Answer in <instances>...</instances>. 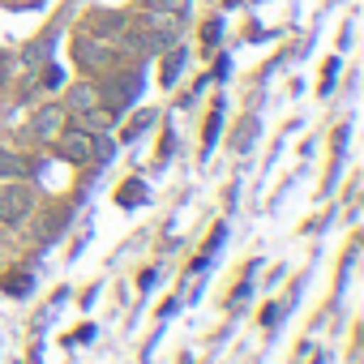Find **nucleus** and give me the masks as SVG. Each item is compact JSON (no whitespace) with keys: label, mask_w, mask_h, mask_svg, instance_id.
I'll list each match as a JSON object with an SVG mask.
<instances>
[{"label":"nucleus","mask_w":364,"mask_h":364,"mask_svg":"<svg viewBox=\"0 0 364 364\" xmlns=\"http://www.w3.org/2000/svg\"><path fill=\"white\" fill-rule=\"evenodd\" d=\"M107 60V48L99 43H82V65H103Z\"/></svg>","instance_id":"1a4fd4ad"},{"label":"nucleus","mask_w":364,"mask_h":364,"mask_svg":"<svg viewBox=\"0 0 364 364\" xmlns=\"http://www.w3.org/2000/svg\"><path fill=\"white\" fill-rule=\"evenodd\" d=\"M60 150H65V159H73V163H82V159H90L95 154V133H86V129H60Z\"/></svg>","instance_id":"f03ea898"},{"label":"nucleus","mask_w":364,"mask_h":364,"mask_svg":"<svg viewBox=\"0 0 364 364\" xmlns=\"http://www.w3.org/2000/svg\"><path fill=\"white\" fill-rule=\"evenodd\" d=\"M26 171V159H18L14 150H0V176H22Z\"/></svg>","instance_id":"423d86ee"},{"label":"nucleus","mask_w":364,"mask_h":364,"mask_svg":"<svg viewBox=\"0 0 364 364\" xmlns=\"http://www.w3.org/2000/svg\"><path fill=\"white\" fill-rule=\"evenodd\" d=\"M9 77V65H5V56H0V82H5Z\"/></svg>","instance_id":"f8f14e48"},{"label":"nucleus","mask_w":364,"mask_h":364,"mask_svg":"<svg viewBox=\"0 0 364 364\" xmlns=\"http://www.w3.org/2000/svg\"><path fill=\"white\" fill-rule=\"evenodd\" d=\"M180 69H185V52H180V48H176V52L167 56V65H163V86H171V82L180 77Z\"/></svg>","instance_id":"0eeeda50"},{"label":"nucleus","mask_w":364,"mask_h":364,"mask_svg":"<svg viewBox=\"0 0 364 364\" xmlns=\"http://www.w3.org/2000/svg\"><path fill=\"white\" fill-rule=\"evenodd\" d=\"M116 202H120V206H141V202H146V185H141V180H129V185L116 193Z\"/></svg>","instance_id":"39448f33"},{"label":"nucleus","mask_w":364,"mask_h":364,"mask_svg":"<svg viewBox=\"0 0 364 364\" xmlns=\"http://www.w3.org/2000/svg\"><path fill=\"white\" fill-rule=\"evenodd\" d=\"M107 124H112V116H107V112H86V120H82V129H86V133H103Z\"/></svg>","instance_id":"6e6552de"},{"label":"nucleus","mask_w":364,"mask_h":364,"mask_svg":"<svg viewBox=\"0 0 364 364\" xmlns=\"http://www.w3.org/2000/svg\"><path fill=\"white\" fill-rule=\"evenodd\" d=\"M219 120H223V112L215 107V116H210V129H206V146H215V137H219Z\"/></svg>","instance_id":"9b49d317"},{"label":"nucleus","mask_w":364,"mask_h":364,"mask_svg":"<svg viewBox=\"0 0 364 364\" xmlns=\"http://www.w3.org/2000/svg\"><path fill=\"white\" fill-rule=\"evenodd\" d=\"M253 133H257V120H245V129L236 133V150H249V141H253Z\"/></svg>","instance_id":"9d476101"},{"label":"nucleus","mask_w":364,"mask_h":364,"mask_svg":"<svg viewBox=\"0 0 364 364\" xmlns=\"http://www.w3.org/2000/svg\"><path fill=\"white\" fill-rule=\"evenodd\" d=\"M60 129H65V112H60V107H43V112L35 116V137H39V141H56Z\"/></svg>","instance_id":"7ed1b4c3"},{"label":"nucleus","mask_w":364,"mask_h":364,"mask_svg":"<svg viewBox=\"0 0 364 364\" xmlns=\"http://www.w3.org/2000/svg\"><path fill=\"white\" fill-rule=\"evenodd\" d=\"M95 103H99L95 86H73V90H69V107H77V112H90Z\"/></svg>","instance_id":"20e7f679"},{"label":"nucleus","mask_w":364,"mask_h":364,"mask_svg":"<svg viewBox=\"0 0 364 364\" xmlns=\"http://www.w3.org/2000/svg\"><path fill=\"white\" fill-rule=\"evenodd\" d=\"M31 210H35V189H31V185H9V189H0V223L18 228L22 219H31Z\"/></svg>","instance_id":"f257e3e1"}]
</instances>
